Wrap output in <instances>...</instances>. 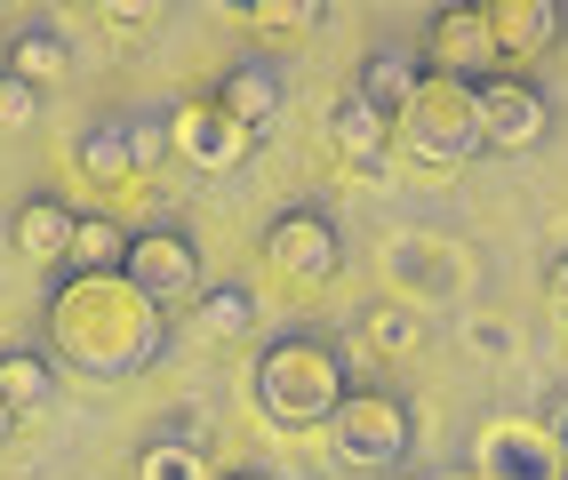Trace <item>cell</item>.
Returning <instances> with one entry per match:
<instances>
[{
	"mask_svg": "<svg viewBox=\"0 0 568 480\" xmlns=\"http://www.w3.org/2000/svg\"><path fill=\"white\" fill-rule=\"evenodd\" d=\"M425 72H433V81H465V89L497 72V41H488L480 9H440L425 24Z\"/></svg>",
	"mask_w": 568,
	"mask_h": 480,
	"instance_id": "8fae6325",
	"label": "cell"
},
{
	"mask_svg": "<svg viewBox=\"0 0 568 480\" xmlns=\"http://www.w3.org/2000/svg\"><path fill=\"white\" fill-rule=\"evenodd\" d=\"M473 480H568V449L537 417H497L473 440Z\"/></svg>",
	"mask_w": 568,
	"mask_h": 480,
	"instance_id": "52a82bcc",
	"label": "cell"
},
{
	"mask_svg": "<svg viewBox=\"0 0 568 480\" xmlns=\"http://www.w3.org/2000/svg\"><path fill=\"white\" fill-rule=\"evenodd\" d=\"M393 144H400L416 168H465V161L480 153L473 89H465V81H433V72H416V96L400 104Z\"/></svg>",
	"mask_w": 568,
	"mask_h": 480,
	"instance_id": "3957f363",
	"label": "cell"
},
{
	"mask_svg": "<svg viewBox=\"0 0 568 480\" xmlns=\"http://www.w3.org/2000/svg\"><path fill=\"white\" fill-rule=\"evenodd\" d=\"M545 297H552V320L568 328V256H552V273H545Z\"/></svg>",
	"mask_w": 568,
	"mask_h": 480,
	"instance_id": "484cf974",
	"label": "cell"
},
{
	"mask_svg": "<svg viewBox=\"0 0 568 480\" xmlns=\"http://www.w3.org/2000/svg\"><path fill=\"white\" fill-rule=\"evenodd\" d=\"M161 136H169V153H176V161H193V168H241V161H248V144H256L216 96H184L176 113H169Z\"/></svg>",
	"mask_w": 568,
	"mask_h": 480,
	"instance_id": "30bf717a",
	"label": "cell"
},
{
	"mask_svg": "<svg viewBox=\"0 0 568 480\" xmlns=\"http://www.w3.org/2000/svg\"><path fill=\"white\" fill-rule=\"evenodd\" d=\"M32 113H41V96H32L24 81H9V72H0V129H24Z\"/></svg>",
	"mask_w": 568,
	"mask_h": 480,
	"instance_id": "d4e9b609",
	"label": "cell"
},
{
	"mask_svg": "<svg viewBox=\"0 0 568 480\" xmlns=\"http://www.w3.org/2000/svg\"><path fill=\"white\" fill-rule=\"evenodd\" d=\"M216 104H224V113H233V121H241V129L256 136L264 121L281 113V72L264 64V57H248V64H233V72L216 81Z\"/></svg>",
	"mask_w": 568,
	"mask_h": 480,
	"instance_id": "2e32d148",
	"label": "cell"
},
{
	"mask_svg": "<svg viewBox=\"0 0 568 480\" xmlns=\"http://www.w3.org/2000/svg\"><path fill=\"white\" fill-rule=\"evenodd\" d=\"M193 313H201L209 345H248L256 337V297H248V288H201Z\"/></svg>",
	"mask_w": 568,
	"mask_h": 480,
	"instance_id": "d6986e66",
	"label": "cell"
},
{
	"mask_svg": "<svg viewBox=\"0 0 568 480\" xmlns=\"http://www.w3.org/2000/svg\"><path fill=\"white\" fill-rule=\"evenodd\" d=\"M353 96L368 104L376 121H400V104L416 96V64H400V57H368V64H361V89H353Z\"/></svg>",
	"mask_w": 568,
	"mask_h": 480,
	"instance_id": "44dd1931",
	"label": "cell"
},
{
	"mask_svg": "<svg viewBox=\"0 0 568 480\" xmlns=\"http://www.w3.org/2000/svg\"><path fill=\"white\" fill-rule=\"evenodd\" d=\"M121 280L169 313V305H184V297H201V248L184 241V233H129Z\"/></svg>",
	"mask_w": 568,
	"mask_h": 480,
	"instance_id": "9c48e42d",
	"label": "cell"
},
{
	"mask_svg": "<svg viewBox=\"0 0 568 480\" xmlns=\"http://www.w3.org/2000/svg\"><path fill=\"white\" fill-rule=\"evenodd\" d=\"M264 265H273L281 288H296V297H321V288L345 273V241H336L328 216L288 208V216H273V233H264Z\"/></svg>",
	"mask_w": 568,
	"mask_h": 480,
	"instance_id": "5b68a950",
	"label": "cell"
},
{
	"mask_svg": "<svg viewBox=\"0 0 568 480\" xmlns=\"http://www.w3.org/2000/svg\"><path fill=\"white\" fill-rule=\"evenodd\" d=\"M256 32H313L321 24V9H313V0H248V9H241Z\"/></svg>",
	"mask_w": 568,
	"mask_h": 480,
	"instance_id": "603a6c76",
	"label": "cell"
},
{
	"mask_svg": "<svg viewBox=\"0 0 568 480\" xmlns=\"http://www.w3.org/2000/svg\"><path fill=\"white\" fill-rule=\"evenodd\" d=\"M473 113H480V153H528L552 129V104L528 72H488L473 81Z\"/></svg>",
	"mask_w": 568,
	"mask_h": 480,
	"instance_id": "8992f818",
	"label": "cell"
},
{
	"mask_svg": "<svg viewBox=\"0 0 568 480\" xmlns=\"http://www.w3.org/2000/svg\"><path fill=\"white\" fill-rule=\"evenodd\" d=\"M136 480H209V464H201V449H144Z\"/></svg>",
	"mask_w": 568,
	"mask_h": 480,
	"instance_id": "cb8c5ba5",
	"label": "cell"
},
{
	"mask_svg": "<svg viewBox=\"0 0 568 480\" xmlns=\"http://www.w3.org/2000/svg\"><path fill=\"white\" fill-rule=\"evenodd\" d=\"M385 273H400L416 297H457V288L473 280L465 248H440V241H400V248H385Z\"/></svg>",
	"mask_w": 568,
	"mask_h": 480,
	"instance_id": "4fadbf2b",
	"label": "cell"
},
{
	"mask_svg": "<svg viewBox=\"0 0 568 480\" xmlns=\"http://www.w3.org/2000/svg\"><path fill=\"white\" fill-rule=\"evenodd\" d=\"M361 337H368V353H416V313L408 305H376V313H361Z\"/></svg>",
	"mask_w": 568,
	"mask_h": 480,
	"instance_id": "7402d4cb",
	"label": "cell"
},
{
	"mask_svg": "<svg viewBox=\"0 0 568 480\" xmlns=\"http://www.w3.org/2000/svg\"><path fill=\"white\" fill-rule=\"evenodd\" d=\"M328 432H336V457L361 464V472H393V464H408V449H416V425H408V409H400V392H376V385L336 400Z\"/></svg>",
	"mask_w": 568,
	"mask_h": 480,
	"instance_id": "277c9868",
	"label": "cell"
},
{
	"mask_svg": "<svg viewBox=\"0 0 568 480\" xmlns=\"http://www.w3.org/2000/svg\"><path fill=\"white\" fill-rule=\"evenodd\" d=\"M9 241H17V256H32V265H64L72 208H64L57 193H32V201H17V216H9Z\"/></svg>",
	"mask_w": 568,
	"mask_h": 480,
	"instance_id": "5bb4252c",
	"label": "cell"
},
{
	"mask_svg": "<svg viewBox=\"0 0 568 480\" xmlns=\"http://www.w3.org/2000/svg\"><path fill=\"white\" fill-rule=\"evenodd\" d=\"M64 265L72 273H121L129 265V225L121 216H72V241H64Z\"/></svg>",
	"mask_w": 568,
	"mask_h": 480,
	"instance_id": "e0dca14e",
	"label": "cell"
},
{
	"mask_svg": "<svg viewBox=\"0 0 568 480\" xmlns=\"http://www.w3.org/2000/svg\"><path fill=\"white\" fill-rule=\"evenodd\" d=\"M144 24H153V9H144V0H136V9H104V32H144Z\"/></svg>",
	"mask_w": 568,
	"mask_h": 480,
	"instance_id": "4316f807",
	"label": "cell"
},
{
	"mask_svg": "<svg viewBox=\"0 0 568 480\" xmlns=\"http://www.w3.org/2000/svg\"><path fill=\"white\" fill-rule=\"evenodd\" d=\"M224 480H273V472H224Z\"/></svg>",
	"mask_w": 568,
	"mask_h": 480,
	"instance_id": "f546056e",
	"label": "cell"
},
{
	"mask_svg": "<svg viewBox=\"0 0 568 480\" xmlns=\"http://www.w3.org/2000/svg\"><path fill=\"white\" fill-rule=\"evenodd\" d=\"M64 64H72V49L57 41V32H9V64H0V72L41 96L49 81H64Z\"/></svg>",
	"mask_w": 568,
	"mask_h": 480,
	"instance_id": "ac0fdd59",
	"label": "cell"
},
{
	"mask_svg": "<svg viewBox=\"0 0 568 480\" xmlns=\"http://www.w3.org/2000/svg\"><path fill=\"white\" fill-rule=\"evenodd\" d=\"M248 392H256V409L273 417V425L313 432V425L336 417V400H345L353 385H345V360H336L321 337H281V345H264Z\"/></svg>",
	"mask_w": 568,
	"mask_h": 480,
	"instance_id": "7a4b0ae2",
	"label": "cell"
},
{
	"mask_svg": "<svg viewBox=\"0 0 568 480\" xmlns=\"http://www.w3.org/2000/svg\"><path fill=\"white\" fill-rule=\"evenodd\" d=\"M161 161H169V136H161L153 121H97L81 144H72V168H81L89 184H104V193L153 176Z\"/></svg>",
	"mask_w": 568,
	"mask_h": 480,
	"instance_id": "ba28073f",
	"label": "cell"
},
{
	"mask_svg": "<svg viewBox=\"0 0 568 480\" xmlns=\"http://www.w3.org/2000/svg\"><path fill=\"white\" fill-rule=\"evenodd\" d=\"M488 41H497V64H537L560 49V9L552 0H488L480 9Z\"/></svg>",
	"mask_w": 568,
	"mask_h": 480,
	"instance_id": "7c38bea8",
	"label": "cell"
},
{
	"mask_svg": "<svg viewBox=\"0 0 568 480\" xmlns=\"http://www.w3.org/2000/svg\"><path fill=\"white\" fill-rule=\"evenodd\" d=\"M473 345H480V353H513V337H505L497 320H473Z\"/></svg>",
	"mask_w": 568,
	"mask_h": 480,
	"instance_id": "83f0119b",
	"label": "cell"
},
{
	"mask_svg": "<svg viewBox=\"0 0 568 480\" xmlns=\"http://www.w3.org/2000/svg\"><path fill=\"white\" fill-rule=\"evenodd\" d=\"M169 345V320L153 297H136L121 273H72L57 297H49V353L72 368V377H97V385H121L136 368H153Z\"/></svg>",
	"mask_w": 568,
	"mask_h": 480,
	"instance_id": "6da1fadb",
	"label": "cell"
},
{
	"mask_svg": "<svg viewBox=\"0 0 568 480\" xmlns=\"http://www.w3.org/2000/svg\"><path fill=\"white\" fill-rule=\"evenodd\" d=\"M17 449V417H9V400H0V457Z\"/></svg>",
	"mask_w": 568,
	"mask_h": 480,
	"instance_id": "f1b7e54d",
	"label": "cell"
},
{
	"mask_svg": "<svg viewBox=\"0 0 568 480\" xmlns=\"http://www.w3.org/2000/svg\"><path fill=\"white\" fill-rule=\"evenodd\" d=\"M49 392H57V360H41V353H0V400H9V417L49 409Z\"/></svg>",
	"mask_w": 568,
	"mask_h": 480,
	"instance_id": "ffe728a7",
	"label": "cell"
},
{
	"mask_svg": "<svg viewBox=\"0 0 568 480\" xmlns=\"http://www.w3.org/2000/svg\"><path fill=\"white\" fill-rule=\"evenodd\" d=\"M328 144L345 153V168H353V176H376V161L393 153V121H376L361 96H345V104L328 113Z\"/></svg>",
	"mask_w": 568,
	"mask_h": 480,
	"instance_id": "9a60e30c",
	"label": "cell"
}]
</instances>
